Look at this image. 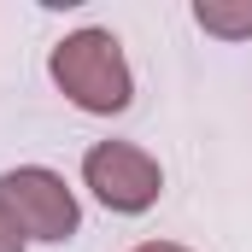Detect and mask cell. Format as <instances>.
Returning <instances> with one entry per match:
<instances>
[{"mask_svg":"<svg viewBox=\"0 0 252 252\" xmlns=\"http://www.w3.org/2000/svg\"><path fill=\"white\" fill-rule=\"evenodd\" d=\"M47 76H53V88L76 112H94V118H118L135 100V76H129L124 41L112 30H76V35H64L47 53Z\"/></svg>","mask_w":252,"mask_h":252,"instance_id":"cell-1","label":"cell"},{"mask_svg":"<svg viewBox=\"0 0 252 252\" xmlns=\"http://www.w3.org/2000/svg\"><path fill=\"white\" fill-rule=\"evenodd\" d=\"M82 182L94 188V199L118 217H141L158 205L164 193V170L153 153H141L135 141H94L82 153Z\"/></svg>","mask_w":252,"mask_h":252,"instance_id":"cell-2","label":"cell"},{"mask_svg":"<svg viewBox=\"0 0 252 252\" xmlns=\"http://www.w3.org/2000/svg\"><path fill=\"white\" fill-rule=\"evenodd\" d=\"M0 205L18 217V229H24V241H70L76 229H82V205H76V193L64 188L59 170H47V164H18V170H6L0 176Z\"/></svg>","mask_w":252,"mask_h":252,"instance_id":"cell-3","label":"cell"},{"mask_svg":"<svg viewBox=\"0 0 252 252\" xmlns=\"http://www.w3.org/2000/svg\"><path fill=\"white\" fill-rule=\"evenodd\" d=\"M193 24L223 41H252V0H193Z\"/></svg>","mask_w":252,"mask_h":252,"instance_id":"cell-4","label":"cell"},{"mask_svg":"<svg viewBox=\"0 0 252 252\" xmlns=\"http://www.w3.org/2000/svg\"><path fill=\"white\" fill-rule=\"evenodd\" d=\"M0 252H24V229H18V217L0 205Z\"/></svg>","mask_w":252,"mask_h":252,"instance_id":"cell-5","label":"cell"},{"mask_svg":"<svg viewBox=\"0 0 252 252\" xmlns=\"http://www.w3.org/2000/svg\"><path fill=\"white\" fill-rule=\"evenodd\" d=\"M135 252H188V247H176V241H141Z\"/></svg>","mask_w":252,"mask_h":252,"instance_id":"cell-6","label":"cell"}]
</instances>
